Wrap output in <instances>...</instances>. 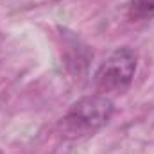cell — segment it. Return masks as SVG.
<instances>
[{"label": "cell", "mask_w": 154, "mask_h": 154, "mask_svg": "<svg viewBox=\"0 0 154 154\" xmlns=\"http://www.w3.org/2000/svg\"><path fill=\"white\" fill-rule=\"evenodd\" d=\"M138 54L131 47H120L111 52L95 72V86L102 95L125 91L136 72Z\"/></svg>", "instance_id": "obj_2"}, {"label": "cell", "mask_w": 154, "mask_h": 154, "mask_svg": "<svg viewBox=\"0 0 154 154\" xmlns=\"http://www.w3.org/2000/svg\"><path fill=\"white\" fill-rule=\"evenodd\" d=\"M0 154H2V152H0Z\"/></svg>", "instance_id": "obj_4"}, {"label": "cell", "mask_w": 154, "mask_h": 154, "mask_svg": "<svg viewBox=\"0 0 154 154\" xmlns=\"http://www.w3.org/2000/svg\"><path fill=\"white\" fill-rule=\"evenodd\" d=\"M113 102L102 93L88 95L70 106L66 115L59 120V133L68 140H81L100 131L113 115Z\"/></svg>", "instance_id": "obj_1"}, {"label": "cell", "mask_w": 154, "mask_h": 154, "mask_svg": "<svg viewBox=\"0 0 154 154\" xmlns=\"http://www.w3.org/2000/svg\"><path fill=\"white\" fill-rule=\"evenodd\" d=\"M127 16L133 22H145L154 18V0H131L127 5Z\"/></svg>", "instance_id": "obj_3"}]
</instances>
